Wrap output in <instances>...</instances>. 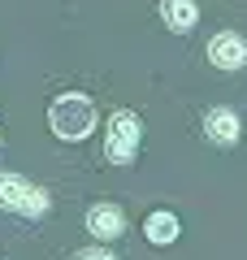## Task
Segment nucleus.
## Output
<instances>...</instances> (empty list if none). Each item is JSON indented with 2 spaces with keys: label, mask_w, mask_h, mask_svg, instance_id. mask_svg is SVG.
<instances>
[{
  "label": "nucleus",
  "mask_w": 247,
  "mask_h": 260,
  "mask_svg": "<svg viewBox=\"0 0 247 260\" xmlns=\"http://www.w3.org/2000/svg\"><path fill=\"white\" fill-rule=\"evenodd\" d=\"M48 121H52L56 139H65V143H82V139L96 130V104L87 100V95H78V91L56 95V100H52V113H48Z\"/></svg>",
  "instance_id": "1"
},
{
  "label": "nucleus",
  "mask_w": 247,
  "mask_h": 260,
  "mask_svg": "<svg viewBox=\"0 0 247 260\" xmlns=\"http://www.w3.org/2000/svg\"><path fill=\"white\" fill-rule=\"evenodd\" d=\"M143 230H147V243L169 247V243L178 239V217H174V213H152V217L143 221Z\"/></svg>",
  "instance_id": "8"
},
{
  "label": "nucleus",
  "mask_w": 247,
  "mask_h": 260,
  "mask_svg": "<svg viewBox=\"0 0 247 260\" xmlns=\"http://www.w3.org/2000/svg\"><path fill=\"white\" fill-rule=\"evenodd\" d=\"M0 208H9L18 217H44L48 213V195L39 186H30L18 174H0Z\"/></svg>",
  "instance_id": "2"
},
{
  "label": "nucleus",
  "mask_w": 247,
  "mask_h": 260,
  "mask_svg": "<svg viewBox=\"0 0 247 260\" xmlns=\"http://www.w3.org/2000/svg\"><path fill=\"white\" fill-rule=\"evenodd\" d=\"M208 56H212V65L217 70H238V65L247 61V44L238 35H212V44H208Z\"/></svg>",
  "instance_id": "4"
},
{
  "label": "nucleus",
  "mask_w": 247,
  "mask_h": 260,
  "mask_svg": "<svg viewBox=\"0 0 247 260\" xmlns=\"http://www.w3.org/2000/svg\"><path fill=\"white\" fill-rule=\"evenodd\" d=\"M87 230H91L96 239H117V234L126 230V213H121L117 204H96L91 213H87Z\"/></svg>",
  "instance_id": "5"
},
{
  "label": "nucleus",
  "mask_w": 247,
  "mask_h": 260,
  "mask_svg": "<svg viewBox=\"0 0 247 260\" xmlns=\"http://www.w3.org/2000/svg\"><path fill=\"white\" fill-rule=\"evenodd\" d=\"M161 18H165L169 30L187 35V30L200 22V5H195V0H161Z\"/></svg>",
  "instance_id": "6"
},
{
  "label": "nucleus",
  "mask_w": 247,
  "mask_h": 260,
  "mask_svg": "<svg viewBox=\"0 0 247 260\" xmlns=\"http://www.w3.org/2000/svg\"><path fill=\"white\" fill-rule=\"evenodd\" d=\"M78 260H113V256H104V251H87V256H78Z\"/></svg>",
  "instance_id": "9"
},
{
  "label": "nucleus",
  "mask_w": 247,
  "mask_h": 260,
  "mask_svg": "<svg viewBox=\"0 0 247 260\" xmlns=\"http://www.w3.org/2000/svg\"><path fill=\"white\" fill-rule=\"evenodd\" d=\"M204 130H208L212 143H221V148H226V143L238 139V117H234L230 109H212L208 117H204Z\"/></svg>",
  "instance_id": "7"
},
{
  "label": "nucleus",
  "mask_w": 247,
  "mask_h": 260,
  "mask_svg": "<svg viewBox=\"0 0 247 260\" xmlns=\"http://www.w3.org/2000/svg\"><path fill=\"white\" fill-rule=\"evenodd\" d=\"M139 135H143V126H139V117L130 109L113 113L109 117V139H104V152H109L113 165H130L139 152Z\"/></svg>",
  "instance_id": "3"
}]
</instances>
